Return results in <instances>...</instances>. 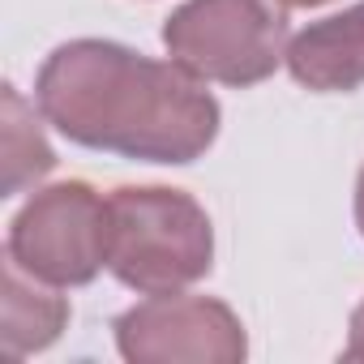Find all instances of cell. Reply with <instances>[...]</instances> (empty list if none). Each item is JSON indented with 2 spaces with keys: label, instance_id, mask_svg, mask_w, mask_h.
<instances>
[{
  "label": "cell",
  "instance_id": "1",
  "mask_svg": "<svg viewBox=\"0 0 364 364\" xmlns=\"http://www.w3.org/2000/svg\"><path fill=\"white\" fill-rule=\"evenodd\" d=\"M35 103L73 146L163 167L198 163L223 124L202 77L112 39L60 43L39 65Z\"/></svg>",
  "mask_w": 364,
  "mask_h": 364
},
{
  "label": "cell",
  "instance_id": "2",
  "mask_svg": "<svg viewBox=\"0 0 364 364\" xmlns=\"http://www.w3.org/2000/svg\"><path fill=\"white\" fill-rule=\"evenodd\" d=\"M215 266L206 206L167 185H120L107 193V270L137 296L202 283Z\"/></svg>",
  "mask_w": 364,
  "mask_h": 364
},
{
  "label": "cell",
  "instance_id": "3",
  "mask_svg": "<svg viewBox=\"0 0 364 364\" xmlns=\"http://www.w3.org/2000/svg\"><path fill=\"white\" fill-rule=\"evenodd\" d=\"M287 9L274 0H185L163 22L167 56L206 86H262L287 60Z\"/></svg>",
  "mask_w": 364,
  "mask_h": 364
},
{
  "label": "cell",
  "instance_id": "4",
  "mask_svg": "<svg viewBox=\"0 0 364 364\" xmlns=\"http://www.w3.org/2000/svg\"><path fill=\"white\" fill-rule=\"evenodd\" d=\"M5 257L52 287H86L107 266V198L86 180L35 189L14 215Z\"/></svg>",
  "mask_w": 364,
  "mask_h": 364
},
{
  "label": "cell",
  "instance_id": "5",
  "mask_svg": "<svg viewBox=\"0 0 364 364\" xmlns=\"http://www.w3.org/2000/svg\"><path fill=\"white\" fill-rule=\"evenodd\" d=\"M112 330L129 364H240L249 355L245 321L215 296H150L124 309Z\"/></svg>",
  "mask_w": 364,
  "mask_h": 364
},
{
  "label": "cell",
  "instance_id": "6",
  "mask_svg": "<svg viewBox=\"0 0 364 364\" xmlns=\"http://www.w3.org/2000/svg\"><path fill=\"white\" fill-rule=\"evenodd\" d=\"M287 73L313 95H351L364 86V0L334 18L309 22L287 43Z\"/></svg>",
  "mask_w": 364,
  "mask_h": 364
},
{
  "label": "cell",
  "instance_id": "7",
  "mask_svg": "<svg viewBox=\"0 0 364 364\" xmlns=\"http://www.w3.org/2000/svg\"><path fill=\"white\" fill-rule=\"evenodd\" d=\"M0 304H5V313H0V343H5V355L9 360H22V355H35V351H48L65 326H69V300L26 274L18 262L5 257V279H0Z\"/></svg>",
  "mask_w": 364,
  "mask_h": 364
},
{
  "label": "cell",
  "instance_id": "8",
  "mask_svg": "<svg viewBox=\"0 0 364 364\" xmlns=\"http://www.w3.org/2000/svg\"><path fill=\"white\" fill-rule=\"evenodd\" d=\"M0 99H5V189L0 198H18L56 167V150L43 137V112L35 116V103H26L18 86H5Z\"/></svg>",
  "mask_w": 364,
  "mask_h": 364
},
{
  "label": "cell",
  "instance_id": "9",
  "mask_svg": "<svg viewBox=\"0 0 364 364\" xmlns=\"http://www.w3.org/2000/svg\"><path fill=\"white\" fill-rule=\"evenodd\" d=\"M343 360H364V300L351 309V321H347V343H343Z\"/></svg>",
  "mask_w": 364,
  "mask_h": 364
},
{
  "label": "cell",
  "instance_id": "10",
  "mask_svg": "<svg viewBox=\"0 0 364 364\" xmlns=\"http://www.w3.org/2000/svg\"><path fill=\"white\" fill-rule=\"evenodd\" d=\"M355 228H360V236H364V167H360V176H355Z\"/></svg>",
  "mask_w": 364,
  "mask_h": 364
},
{
  "label": "cell",
  "instance_id": "11",
  "mask_svg": "<svg viewBox=\"0 0 364 364\" xmlns=\"http://www.w3.org/2000/svg\"><path fill=\"white\" fill-rule=\"evenodd\" d=\"M283 9H317V5H326V0H279Z\"/></svg>",
  "mask_w": 364,
  "mask_h": 364
}]
</instances>
